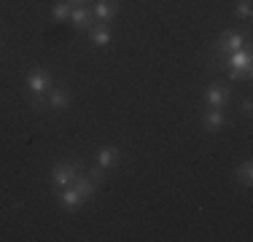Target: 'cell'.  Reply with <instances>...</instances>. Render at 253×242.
<instances>
[{
  "label": "cell",
  "mask_w": 253,
  "mask_h": 242,
  "mask_svg": "<svg viewBox=\"0 0 253 242\" xmlns=\"http://www.w3.org/2000/svg\"><path fill=\"white\" fill-rule=\"evenodd\" d=\"M240 111H243L245 116H251V111H253V102H251V97H245V100L240 102Z\"/></svg>",
  "instance_id": "obj_19"
},
{
  "label": "cell",
  "mask_w": 253,
  "mask_h": 242,
  "mask_svg": "<svg viewBox=\"0 0 253 242\" xmlns=\"http://www.w3.org/2000/svg\"><path fill=\"white\" fill-rule=\"evenodd\" d=\"M84 172H86V175H89V178H92L97 186L102 183V178H105V169H100V167H89V169H84Z\"/></svg>",
  "instance_id": "obj_18"
},
{
  "label": "cell",
  "mask_w": 253,
  "mask_h": 242,
  "mask_svg": "<svg viewBox=\"0 0 253 242\" xmlns=\"http://www.w3.org/2000/svg\"><path fill=\"white\" fill-rule=\"evenodd\" d=\"M70 11H73V5H70L68 0H59V3L51 8V19L54 22H68L70 19Z\"/></svg>",
  "instance_id": "obj_14"
},
{
  "label": "cell",
  "mask_w": 253,
  "mask_h": 242,
  "mask_svg": "<svg viewBox=\"0 0 253 242\" xmlns=\"http://www.w3.org/2000/svg\"><path fill=\"white\" fill-rule=\"evenodd\" d=\"M0 46H3V40H0Z\"/></svg>",
  "instance_id": "obj_21"
},
{
  "label": "cell",
  "mask_w": 253,
  "mask_h": 242,
  "mask_svg": "<svg viewBox=\"0 0 253 242\" xmlns=\"http://www.w3.org/2000/svg\"><path fill=\"white\" fill-rule=\"evenodd\" d=\"M57 202L62 210H76L84 202V197L78 194L76 186H65V189H57Z\"/></svg>",
  "instance_id": "obj_7"
},
{
  "label": "cell",
  "mask_w": 253,
  "mask_h": 242,
  "mask_svg": "<svg viewBox=\"0 0 253 242\" xmlns=\"http://www.w3.org/2000/svg\"><path fill=\"white\" fill-rule=\"evenodd\" d=\"M234 16H240V19L248 22L251 19V0H240V3L234 5Z\"/></svg>",
  "instance_id": "obj_17"
},
{
  "label": "cell",
  "mask_w": 253,
  "mask_h": 242,
  "mask_svg": "<svg viewBox=\"0 0 253 242\" xmlns=\"http://www.w3.org/2000/svg\"><path fill=\"white\" fill-rule=\"evenodd\" d=\"M68 3H70V5H86L89 0H68Z\"/></svg>",
  "instance_id": "obj_20"
},
{
  "label": "cell",
  "mask_w": 253,
  "mask_h": 242,
  "mask_svg": "<svg viewBox=\"0 0 253 242\" xmlns=\"http://www.w3.org/2000/svg\"><path fill=\"white\" fill-rule=\"evenodd\" d=\"M70 24H73L76 30H89L94 24V14L89 5H73V11H70Z\"/></svg>",
  "instance_id": "obj_5"
},
{
  "label": "cell",
  "mask_w": 253,
  "mask_h": 242,
  "mask_svg": "<svg viewBox=\"0 0 253 242\" xmlns=\"http://www.w3.org/2000/svg\"><path fill=\"white\" fill-rule=\"evenodd\" d=\"M89 38H92L94 46H108L113 40V33H111V27H108V24L97 22V24H92V27H89Z\"/></svg>",
  "instance_id": "obj_12"
},
{
  "label": "cell",
  "mask_w": 253,
  "mask_h": 242,
  "mask_svg": "<svg viewBox=\"0 0 253 242\" xmlns=\"http://www.w3.org/2000/svg\"><path fill=\"white\" fill-rule=\"evenodd\" d=\"M25 86H27V92H30V102H33L35 108L38 105H43V97L46 92L54 86V78H51V73L49 70H33V73H27V78H25Z\"/></svg>",
  "instance_id": "obj_1"
},
{
  "label": "cell",
  "mask_w": 253,
  "mask_h": 242,
  "mask_svg": "<svg viewBox=\"0 0 253 242\" xmlns=\"http://www.w3.org/2000/svg\"><path fill=\"white\" fill-rule=\"evenodd\" d=\"M205 100H208V108H224L229 100H232V92H229L226 83L215 81L208 86V92H205Z\"/></svg>",
  "instance_id": "obj_4"
},
{
  "label": "cell",
  "mask_w": 253,
  "mask_h": 242,
  "mask_svg": "<svg viewBox=\"0 0 253 242\" xmlns=\"http://www.w3.org/2000/svg\"><path fill=\"white\" fill-rule=\"evenodd\" d=\"M226 76L229 81H251V68H243V70H234V68H226Z\"/></svg>",
  "instance_id": "obj_16"
},
{
  "label": "cell",
  "mask_w": 253,
  "mask_h": 242,
  "mask_svg": "<svg viewBox=\"0 0 253 242\" xmlns=\"http://www.w3.org/2000/svg\"><path fill=\"white\" fill-rule=\"evenodd\" d=\"M73 186H76V189H78V194H81L84 199H92V197H94V191H97V183H94V180L89 178V175L84 172V169H81V172L76 175Z\"/></svg>",
  "instance_id": "obj_13"
},
{
  "label": "cell",
  "mask_w": 253,
  "mask_h": 242,
  "mask_svg": "<svg viewBox=\"0 0 253 242\" xmlns=\"http://www.w3.org/2000/svg\"><path fill=\"white\" fill-rule=\"evenodd\" d=\"M226 124V116H224V108H208V111L202 113V126L208 132H218L224 129Z\"/></svg>",
  "instance_id": "obj_9"
},
{
  "label": "cell",
  "mask_w": 253,
  "mask_h": 242,
  "mask_svg": "<svg viewBox=\"0 0 253 242\" xmlns=\"http://www.w3.org/2000/svg\"><path fill=\"white\" fill-rule=\"evenodd\" d=\"M224 65L226 68H234V70H243V68H251V51L248 48H237V51L226 54L224 57Z\"/></svg>",
  "instance_id": "obj_11"
},
{
  "label": "cell",
  "mask_w": 253,
  "mask_h": 242,
  "mask_svg": "<svg viewBox=\"0 0 253 242\" xmlns=\"http://www.w3.org/2000/svg\"><path fill=\"white\" fill-rule=\"evenodd\" d=\"M92 14H94V19H97V22L108 24V22L116 19L119 5H116V0H97V3H94V8H92Z\"/></svg>",
  "instance_id": "obj_6"
},
{
  "label": "cell",
  "mask_w": 253,
  "mask_h": 242,
  "mask_svg": "<svg viewBox=\"0 0 253 242\" xmlns=\"http://www.w3.org/2000/svg\"><path fill=\"white\" fill-rule=\"evenodd\" d=\"M243 46H245V35L237 33V30H229V33L221 35V38L215 40V46H213L215 62H218V59H224L226 54H232V51H237V48H243Z\"/></svg>",
  "instance_id": "obj_3"
},
{
  "label": "cell",
  "mask_w": 253,
  "mask_h": 242,
  "mask_svg": "<svg viewBox=\"0 0 253 242\" xmlns=\"http://www.w3.org/2000/svg\"><path fill=\"white\" fill-rule=\"evenodd\" d=\"M68 105H70V92L68 89H49L46 92V108L49 111H68Z\"/></svg>",
  "instance_id": "obj_8"
},
{
  "label": "cell",
  "mask_w": 253,
  "mask_h": 242,
  "mask_svg": "<svg viewBox=\"0 0 253 242\" xmlns=\"http://www.w3.org/2000/svg\"><path fill=\"white\" fill-rule=\"evenodd\" d=\"M234 180H240L243 186H251V180H253V164H251V159L243 161V164L234 169Z\"/></svg>",
  "instance_id": "obj_15"
},
{
  "label": "cell",
  "mask_w": 253,
  "mask_h": 242,
  "mask_svg": "<svg viewBox=\"0 0 253 242\" xmlns=\"http://www.w3.org/2000/svg\"><path fill=\"white\" fill-rule=\"evenodd\" d=\"M81 161L76 159H65V161H57V164L51 167V183L54 189H65V186H73L76 175L81 172Z\"/></svg>",
  "instance_id": "obj_2"
},
{
  "label": "cell",
  "mask_w": 253,
  "mask_h": 242,
  "mask_svg": "<svg viewBox=\"0 0 253 242\" xmlns=\"http://www.w3.org/2000/svg\"><path fill=\"white\" fill-rule=\"evenodd\" d=\"M116 164H119V148L116 145H102L100 154H97V167L105 169V172H111Z\"/></svg>",
  "instance_id": "obj_10"
}]
</instances>
